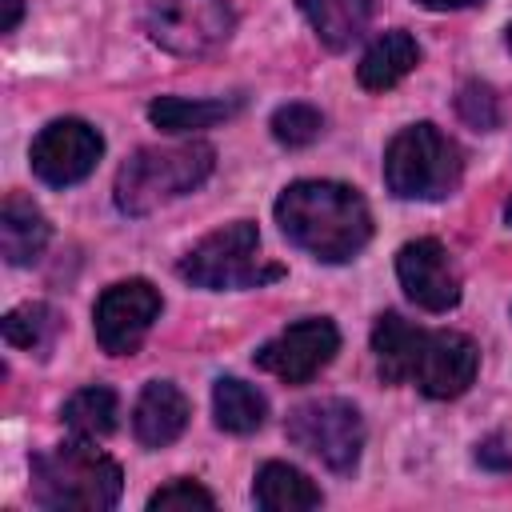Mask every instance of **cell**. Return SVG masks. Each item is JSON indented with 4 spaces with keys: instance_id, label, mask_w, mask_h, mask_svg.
<instances>
[{
    "instance_id": "obj_2",
    "label": "cell",
    "mask_w": 512,
    "mask_h": 512,
    "mask_svg": "<svg viewBox=\"0 0 512 512\" xmlns=\"http://www.w3.org/2000/svg\"><path fill=\"white\" fill-rule=\"evenodd\" d=\"M216 168V148L208 140L152 144L132 152L116 172V208L124 216H148L188 192H196Z\"/></svg>"
},
{
    "instance_id": "obj_28",
    "label": "cell",
    "mask_w": 512,
    "mask_h": 512,
    "mask_svg": "<svg viewBox=\"0 0 512 512\" xmlns=\"http://www.w3.org/2000/svg\"><path fill=\"white\" fill-rule=\"evenodd\" d=\"M4 4V20H0V32H16L20 16H24V0H0Z\"/></svg>"
},
{
    "instance_id": "obj_4",
    "label": "cell",
    "mask_w": 512,
    "mask_h": 512,
    "mask_svg": "<svg viewBox=\"0 0 512 512\" xmlns=\"http://www.w3.org/2000/svg\"><path fill=\"white\" fill-rule=\"evenodd\" d=\"M464 152L436 124L400 128L384 148V184L400 200H444L460 188Z\"/></svg>"
},
{
    "instance_id": "obj_20",
    "label": "cell",
    "mask_w": 512,
    "mask_h": 512,
    "mask_svg": "<svg viewBox=\"0 0 512 512\" xmlns=\"http://www.w3.org/2000/svg\"><path fill=\"white\" fill-rule=\"evenodd\" d=\"M64 428L80 440H104L116 432V420H120V400L108 384H88L80 392L68 396L64 412H60Z\"/></svg>"
},
{
    "instance_id": "obj_19",
    "label": "cell",
    "mask_w": 512,
    "mask_h": 512,
    "mask_svg": "<svg viewBox=\"0 0 512 512\" xmlns=\"http://www.w3.org/2000/svg\"><path fill=\"white\" fill-rule=\"evenodd\" d=\"M240 112V100H184V96H156L148 104V120L168 132V136H184V132H200L212 128L228 116Z\"/></svg>"
},
{
    "instance_id": "obj_11",
    "label": "cell",
    "mask_w": 512,
    "mask_h": 512,
    "mask_svg": "<svg viewBox=\"0 0 512 512\" xmlns=\"http://www.w3.org/2000/svg\"><path fill=\"white\" fill-rule=\"evenodd\" d=\"M480 368V348L464 336V332H424L416 368H412V384L428 396V400H456L472 388Z\"/></svg>"
},
{
    "instance_id": "obj_9",
    "label": "cell",
    "mask_w": 512,
    "mask_h": 512,
    "mask_svg": "<svg viewBox=\"0 0 512 512\" xmlns=\"http://www.w3.org/2000/svg\"><path fill=\"white\" fill-rule=\"evenodd\" d=\"M340 352V332L324 316H308L276 332L268 344L256 348V368L272 372L284 384H308L316 380Z\"/></svg>"
},
{
    "instance_id": "obj_23",
    "label": "cell",
    "mask_w": 512,
    "mask_h": 512,
    "mask_svg": "<svg viewBox=\"0 0 512 512\" xmlns=\"http://www.w3.org/2000/svg\"><path fill=\"white\" fill-rule=\"evenodd\" d=\"M324 132V116L312 108V104H280L272 112V136L284 144V148H304L312 144L316 136Z\"/></svg>"
},
{
    "instance_id": "obj_18",
    "label": "cell",
    "mask_w": 512,
    "mask_h": 512,
    "mask_svg": "<svg viewBox=\"0 0 512 512\" xmlns=\"http://www.w3.org/2000/svg\"><path fill=\"white\" fill-rule=\"evenodd\" d=\"M252 500L264 508V512H304V508H320V488L292 464H280V460H268L260 464L256 472V484H252Z\"/></svg>"
},
{
    "instance_id": "obj_26",
    "label": "cell",
    "mask_w": 512,
    "mask_h": 512,
    "mask_svg": "<svg viewBox=\"0 0 512 512\" xmlns=\"http://www.w3.org/2000/svg\"><path fill=\"white\" fill-rule=\"evenodd\" d=\"M476 460H480L484 468H512V448H504V440L492 436V440H484V444L476 448Z\"/></svg>"
},
{
    "instance_id": "obj_1",
    "label": "cell",
    "mask_w": 512,
    "mask_h": 512,
    "mask_svg": "<svg viewBox=\"0 0 512 512\" xmlns=\"http://www.w3.org/2000/svg\"><path fill=\"white\" fill-rule=\"evenodd\" d=\"M276 224L320 264H344L372 240V212L352 184L296 180L276 200Z\"/></svg>"
},
{
    "instance_id": "obj_25",
    "label": "cell",
    "mask_w": 512,
    "mask_h": 512,
    "mask_svg": "<svg viewBox=\"0 0 512 512\" xmlns=\"http://www.w3.org/2000/svg\"><path fill=\"white\" fill-rule=\"evenodd\" d=\"M216 500H212V492L204 488V484H196V480H172V484H164V488H156L152 496H148V508L152 512H172V508H180V512H192V508H212Z\"/></svg>"
},
{
    "instance_id": "obj_30",
    "label": "cell",
    "mask_w": 512,
    "mask_h": 512,
    "mask_svg": "<svg viewBox=\"0 0 512 512\" xmlns=\"http://www.w3.org/2000/svg\"><path fill=\"white\" fill-rule=\"evenodd\" d=\"M508 48H512V24H508Z\"/></svg>"
},
{
    "instance_id": "obj_10",
    "label": "cell",
    "mask_w": 512,
    "mask_h": 512,
    "mask_svg": "<svg viewBox=\"0 0 512 512\" xmlns=\"http://www.w3.org/2000/svg\"><path fill=\"white\" fill-rule=\"evenodd\" d=\"M100 156H104V136L88 120H76V116L44 124L32 140V152H28L32 172L52 188L80 184L96 168Z\"/></svg>"
},
{
    "instance_id": "obj_12",
    "label": "cell",
    "mask_w": 512,
    "mask_h": 512,
    "mask_svg": "<svg viewBox=\"0 0 512 512\" xmlns=\"http://www.w3.org/2000/svg\"><path fill=\"white\" fill-rule=\"evenodd\" d=\"M396 276L412 304L424 312H448L460 304V272L448 256V248L432 236L408 240L396 252Z\"/></svg>"
},
{
    "instance_id": "obj_22",
    "label": "cell",
    "mask_w": 512,
    "mask_h": 512,
    "mask_svg": "<svg viewBox=\"0 0 512 512\" xmlns=\"http://www.w3.org/2000/svg\"><path fill=\"white\" fill-rule=\"evenodd\" d=\"M4 340L12 344V348H24V352H44L52 340H56V332H60V316H56V308L52 304H40V300H28V304H20V308H12L8 316H4Z\"/></svg>"
},
{
    "instance_id": "obj_29",
    "label": "cell",
    "mask_w": 512,
    "mask_h": 512,
    "mask_svg": "<svg viewBox=\"0 0 512 512\" xmlns=\"http://www.w3.org/2000/svg\"><path fill=\"white\" fill-rule=\"evenodd\" d=\"M504 220H508V224H512V200H508V204H504Z\"/></svg>"
},
{
    "instance_id": "obj_24",
    "label": "cell",
    "mask_w": 512,
    "mask_h": 512,
    "mask_svg": "<svg viewBox=\"0 0 512 512\" xmlns=\"http://www.w3.org/2000/svg\"><path fill=\"white\" fill-rule=\"evenodd\" d=\"M456 112H460V120L472 124L476 132H492V128L500 124V100H496V92H492L488 84H480V80H468V84L460 88Z\"/></svg>"
},
{
    "instance_id": "obj_7",
    "label": "cell",
    "mask_w": 512,
    "mask_h": 512,
    "mask_svg": "<svg viewBox=\"0 0 512 512\" xmlns=\"http://www.w3.org/2000/svg\"><path fill=\"white\" fill-rule=\"evenodd\" d=\"M232 4L228 0H152L144 12V32L156 48L172 56H208L232 36Z\"/></svg>"
},
{
    "instance_id": "obj_17",
    "label": "cell",
    "mask_w": 512,
    "mask_h": 512,
    "mask_svg": "<svg viewBox=\"0 0 512 512\" xmlns=\"http://www.w3.org/2000/svg\"><path fill=\"white\" fill-rule=\"evenodd\" d=\"M296 4L312 24L316 40L332 52H344L364 36L376 0H296Z\"/></svg>"
},
{
    "instance_id": "obj_3",
    "label": "cell",
    "mask_w": 512,
    "mask_h": 512,
    "mask_svg": "<svg viewBox=\"0 0 512 512\" xmlns=\"http://www.w3.org/2000/svg\"><path fill=\"white\" fill-rule=\"evenodd\" d=\"M120 488H124V472L112 456L96 448V440L72 436L68 444L32 456V500L40 508L104 512L120 500Z\"/></svg>"
},
{
    "instance_id": "obj_13",
    "label": "cell",
    "mask_w": 512,
    "mask_h": 512,
    "mask_svg": "<svg viewBox=\"0 0 512 512\" xmlns=\"http://www.w3.org/2000/svg\"><path fill=\"white\" fill-rule=\"evenodd\" d=\"M188 396L172 380H148L132 408V432L144 448H168L188 428Z\"/></svg>"
},
{
    "instance_id": "obj_14",
    "label": "cell",
    "mask_w": 512,
    "mask_h": 512,
    "mask_svg": "<svg viewBox=\"0 0 512 512\" xmlns=\"http://www.w3.org/2000/svg\"><path fill=\"white\" fill-rule=\"evenodd\" d=\"M52 236V224L48 216L20 192H8L4 204H0V252L8 264H32L40 260L44 244Z\"/></svg>"
},
{
    "instance_id": "obj_6",
    "label": "cell",
    "mask_w": 512,
    "mask_h": 512,
    "mask_svg": "<svg viewBox=\"0 0 512 512\" xmlns=\"http://www.w3.org/2000/svg\"><path fill=\"white\" fill-rule=\"evenodd\" d=\"M284 432L296 448L316 456L332 472H352L364 452V420L356 404L324 396V400H304L288 412Z\"/></svg>"
},
{
    "instance_id": "obj_5",
    "label": "cell",
    "mask_w": 512,
    "mask_h": 512,
    "mask_svg": "<svg viewBox=\"0 0 512 512\" xmlns=\"http://www.w3.org/2000/svg\"><path fill=\"white\" fill-rule=\"evenodd\" d=\"M180 276L192 288L208 292H232V288H260L264 280H276L280 268H260V232L248 220H232L216 232H208L188 256L180 260Z\"/></svg>"
},
{
    "instance_id": "obj_27",
    "label": "cell",
    "mask_w": 512,
    "mask_h": 512,
    "mask_svg": "<svg viewBox=\"0 0 512 512\" xmlns=\"http://www.w3.org/2000/svg\"><path fill=\"white\" fill-rule=\"evenodd\" d=\"M416 4L428 8V12H460V8H476L484 0H416Z\"/></svg>"
},
{
    "instance_id": "obj_16",
    "label": "cell",
    "mask_w": 512,
    "mask_h": 512,
    "mask_svg": "<svg viewBox=\"0 0 512 512\" xmlns=\"http://www.w3.org/2000/svg\"><path fill=\"white\" fill-rule=\"evenodd\" d=\"M416 64H420V44H416L404 28H392V32H384V36H376V40L368 44V52H364L360 64H356V80H360V88H368V92H388V88H396Z\"/></svg>"
},
{
    "instance_id": "obj_21",
    "label": "cell",
    "mask_w": 512,
    "mask_h": 512,
    "mask_svg": "<svg viewBox=\"0 0 512 512\" xmlns=\"http://www.w3.org/2000/svg\"><path fill=\"white\" fill-rule=\"evenodd\" d=\"M212 416L224 432L232 436H248L264 424L268 416V400L240 376H220L216 388H212Z\"/></svg>"
},
{
    "instance_id": "obj_8",
    "label": "cell",
    "mask_w": 512,
    "mask_h": 512,
    "mask_svg": "<svg viewBox=\"0 0 512 512\" xmlns=\"http://www.w3.org/2000/svg\"><path fill=\"white\" fill-rule=\"evenodd\" d=\"M160 292L156 284L132 276V280H116L112 288L100 292L96 308H92V328H96V344L108 356H132L144 336L152 332V324L160 320Z\"/></svg>"
},
{
    "instance_id": "obj_15",
    "label": "cell",
    "mask_w": 512,
    "mask_h": 512,
    "mask_svg": "<svg viewBox=\"0 0 512 512\" xmlns=\"http://www.w3.org/2000/svg\"><path fill=\"white\" fill-rule=\"evenodd\" d=\"M424 344V328H416L412 320H404L400 312H380L372 324V356H376V372L384 384H404L412 380L416 356Z\"/></svg>"
}]
</instances>
